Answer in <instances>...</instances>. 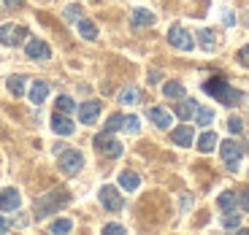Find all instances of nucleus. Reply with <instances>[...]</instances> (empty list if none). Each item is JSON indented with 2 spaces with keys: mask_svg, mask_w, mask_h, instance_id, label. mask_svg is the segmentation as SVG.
Wrapping results in <instances>:
<instances>
[{
  "mask_svg": "<svg viewBox=\"0 0 249 235\" xmlns=\"http://www.w3.org/2000/svg\"><path fill=\"white\" fill-rule=\"evenodd\" d=\"M138 184H141V179H138L133 170H124V173L119 176V186H122V189H127V192H136Z\"/></svg>",
  "mask_w": 249,
  "mask_h": 235,
  "instance_id": "6ab92c4d",
  "label": "nucleus"
},
{
  "mask_svg": "<svg viewBox=\"0 0 249 235\" xmlns=\"http://www.w3.org/2000/svg\"><path fill=\"white\" fill-rule=\"evenodd\" d=\"M25 54L30 57V60H49L52 57V49L46 46V41H38V38H33V41H27V46H25Z\"/></svg>",
  "mask_w": 249,
  "mask_h": 235,
  "instance_id": "1a4fd4ad",
  "label": "nucleus"
},
{
  "mask_svg": "<svg viewBox=\"0 0 249 235\" xmlns=\"http://www.w3.org/2000/svg\"><path fill=\"white\" fill-rule=\"evenodd\" d=\"M46 95H49V84L46 81H33V87H30V100L36 105H41L46 100Z\"/></svg>",
  "mask_w": 249,
  "mask_h": 235,
  "instance_id": "dca6fc26",
  "label": "nucleus"
},
{
  "mask_svg": "<svg viewBox=\"0 0 249 235\" xmlns=\"http://www.w3.org/2000/svg\"><path fill=\"white\" fill-rule=\"evenodd\" d=\"M62 203H68V192H65V189H54V192H49L46 198H41V200L36 203V217H38V219L49 217V214H54V211L60 208Z\"/></svg>",
  "mask_w": 249,
  "mask_h": 235,
  "instance_id": "f03ea898",
  "label": "nucleus"
},
{
  "mask_svg": "<svg viewBox=\"0 0 249 235\" xmlns=\"http://www.w3.org/2000/svg\"><path fill=\"white\" fill-rule=\"evenodd\" d=\"M168 41H171V46H176V49H181V51H193L195 49L193 35H190V33H187L181 25H174L168 30Z\"/></svg>",
  "mask_w": 249,
  "mask_h": 235,
  "instance_id": "423d86ee",
  "label": "nucleus"
},
{
  "mask_svg": "<svg viewBox=\"0 0 249 235\" xmlns=\"http://www.w3.org/2000/svg\"><path fill=\"white\" fill-rule=\"evenodd\" d=\"M73 230V222L71 219H57V222H52V233L62 235V233H71Z\"/></svg>",
  "mask_w": 249,
  "mask_h": 235,
  "instance_id": "c756f323",
  "label": "nucleus"
},
{
  "mask_svg": "<svg viewBox=\"0 0 249 235\" xmlns=\"http://www.w3.org/2000/svg\"><path fill=\"white\" fill-rule=\"evenodd\" d=\"M6 84H8V92H11L14 98H19V95H25V84H27V81L22 79V76H8V81H6Z\"/></svg>",
  "mask_w": 249,
  "mask_h": 235,
  "instance_id": "393cba45",
  "label": "nucleus"
},
{
  "mask_svg": "<svg viewBox=\"0 0 249 235\" xmlns=\"http://www.w3.org/2000/svg\"><path fill=\"white\" fill-rule=\"evenodd\" d=\"M95 146H98L106 157H111V160H117V157L122 154V149H124L122 143L114 138V133H108V130H103L100 135H95Z\"/></svg>",
  "mask_w": 249,
  "mask_h": 235,
  "instance_id": "39448f33",
  "label": "nucleus"
},
{
  "mask_svg": "<svg viewBox=\"0 0 249 235\" xmlns=\"http://www.w3.org/2000/svg\"><path fill=\"white\" fill-rule=\"evenodd\" d=\"M79 17H81V6H68L65 8V22H71V25H73V22H79Z\"/></svg>",
  "mask_w": 249,
  "mask_h": 235,
  "instance_id": "7c9ffc66",
  "label": "nucleus"
},
{
  "mask_svg": "<svg viewBox=\"0 0 249 235\" xmlns=\"http://www.w3.org/2000/svg\"><path fill=\"white\" fill-rule=\"evenodd\" d=\"M6 230H8V222H6L3 217H0V233H6Z\"/></svg>",
  "mask_w": 249,
  "mask_h": 235,
  "instance_id": "58836bf2",
  "label": "nucleus"
},
{
  "mask_svg": "<svg viewBox=\"0 0 249 235\" xmlns=\"http://www.w3.org/2000/svg\"><path fill=\"white\" fill-rule=\"evenodd\" d=\"M19 205H22V195H19L17 189H3L0 192V211H17Z\"/></svg>",
  "mask_w": 249,
  "mask_h": 235,
  "instance_id": "f8f14e48",
  "label": "nucleus"
},
{
  "mask_svg": "<svg viewBox=\"0 0 249 235\" xmlns=\"http://www.w3.org/2000/svg\"><path fill=\"white\" fill-rule=\"evenodd\" d=\"M27 38V30L22 25H3L0 27V41L6 46H19Z\"/></svg>",
  "mask_w": 249,
  "mask_h": 235,
  "instance_id": "6e6552de",
  "label": "nucleus"
},
{
  "mask_svg": "<svg viewBox=\"0 0 249 235\" xmlns=\"http://www.w3.org/2000/svg\"><path fill=\"white\" fill-rule=\"evenodd\" d=\"M238 62H241V65H247V68H249V44L238 49Z\"/></svg>",
  "mask_w": 249,
  "mask_h": 235,
  "instance_id": "72a5a7b5",
  "label": "nucleus"
},
{
  "mask_svg": "<svg viewBox=\"0 0 249 235\" xmlns=\"http://www.w3.org/2000/svg\"><path fill=\"white\" fill-rule=\"evenodd\" d=\"M100 117V103L98 100H87V103H81L79 105V119L81 124H95Z\"/></svg>",
  "mask_w": 249,
  "mask_h": 235,
  "instance_id": "9d476101",
  "label": "nucleus"
},
{
  "mask_svg": "<svg viewBox=\"0 0 249 235\" xmlns=\"http://www.w3.org/2000/svg\"><path fill=\"white\" fill-rule=\"evenodd\" d=\"M195 122H198V127H209V124L214 122V111L206 108V105H198V108H195Z\"/></svg>",
  "mask_w": 249,
  "mask_h": 235,
  "instance_id": "4be33fe9",
  "label": "nucleus"
},
{
  "mask_svg": "<svg viewBox=\"0 0 249 235\" xmlns=\"http://www.w3.org/2000/svg\"><path fill=\"white\" fill-rule=\"evenodd\" d=\"M238 203H241V208L249 214V189H241V195H238Z\"/></svg>",
  "mask_w": 249,
  "mask_h": 235,
  "instance_id": "f704fd0d",
  "label": "nucleus"
},
{
  "mask_svg": "<svg viewBox=\"0 0 249 235\" xmlns=\"http://www.w3.org/2000/svg\"><path fill=\"white\" fill-rule=\"evenodd\" d=\"M84 168V154L76 149H62L60 151V170L65 176H76Z\"/></svg>",
  "mask_w": 249,
  "mask_h": 235,
  "instance_id": "7ed1b4c3",
  "label": "nucleus"
},
{
  "mask_svg": "<svg viewBox=\"0 0 249 235\" xmlns=\"http://www.w3.org/2000/svg\"><path fill=\"white\" fill-rule=\"evenodd\" d=\"M52 130L57 133V135H73V122L68 119V114H62V111H57V114H52Z\"/></svg>",
  "mask_w": 249,
  "mask_h": 235,
  "instance_id": "9b49d317",
  "label": "nucleus"
},
{
  "mask_svg": "<svg viewBox=\"0 0 249 235\" xmlns=\"http://www.w3.org/2000/svg\"><path fill=\"white\" fill-rule=\"evenodd\" d=\"M219 154H222V162L228 165V170L238 173V168H241V157H244V149L238 146L236 141H225L219 146Z\"/></svg>",
  "mask_w": 249,
  "mask_h": 235,
  "instance_id": "20e7f679",
  "label": "nucleus"
},
{
  "mask_svg": "<svg viewBox=\"0 0 249 235\" xmlns=\"http://www.w3.org/2000/svg\"><path fill=\"white\" fill-rule=\"evenodd\" d=\"M222 22H225L228 27H233V25H236V19H233V11H225V14H222Z\"/></svg>",
  "mask_w": 249,
  "mask_h": 235,
  "instance_id": "e433bc0d",
  "label": "nucleus"
},
{
  "mask_svg": "<svg viewBox=\"0 0 249 235\" xmlns=\"http://www.w3.org/2000/svg\"><path fill=\"white\" fill-rule=\"evenodd\" d=\"M73 108H76L73 98H68V95H60V98H57V111H62V114H73Z\"/></svg>",
  "mask_w": 249,
  "mask_h": 235,
  "instance_id": "c85d7f7f",
  "label": "nucleus"
},
{
  "mask_svg": "<svg viewBox=\"0 0 249 235\" xmlns=\"http://www.w3.org/2000/svg\"><path fill=\"white\" fill-rule=\"evenodd\" d=\"M122 130L130 133V135H136V133L141 130V119H138L136 114H130V117H122Z\"/></svg>",
  "mask_w": 249,
  "mask_h": 235,
  "instance_id": "a878e982",
  "label": "nucleus"
},
{
  "mask_svg": "<svg viewBox=\"0 0 249 235\" xmlns=\"http://www.w3.org/2000/svg\"><path fill=\"white\" fill-rule=\"evenodd\" d=\"M149 119L157 124V127H162V130H168L171 122H174V119H171V114L165 111L162 105H152V108H149Z\"/></svg>",
  "mask_w": 249,
  "mask_h": 235,
  "instance_id": "ddd939ff",
  "label": "nucleus"
},
{
  "mask_svg": "<svg viewBox=\"0 0 249 235\" xmlns=\"http://www.w3.org/2000/svg\"><path fill=\"white\" fill-rule=\"evenodd\" d=\"M228 217H222V227L225 230H238L241 227V214H236V211H225Z\"/></svg>",
  "mask_w": 249,
  "mask_h": 235,
  "instance_id": "cd10ccee",
  "label": "nucleus"
},
{
  "mask_svg": "<svg viewBox=\"0 0 249 235\" xmlns=\"http://www.w3.org/2000/svg\"><path fill=\"white\" fill-rule=\"evenodd\" d=\"M244 22H247V25H249V11H247V19H244Z\"/></svg>",
  "mask_w": 249,
  "mask_h": 235,
  "instance_id": "ea45409f",
  "label": "nucleus"
},
{
  "mask_svg": "<svg viewBox=\"0 0 249 235\" xmlns=\"http://www.w3.org/2000/svg\"><path fill=\"white\" fill-rule=\"evenodd\" d=\"M228 130H231L233 135L244 133V119H241V117H231V119H228Z\"/></svg>",
  "mask_w": 249,
  "mask_h": 235,
  "instance_id": "2f4dec72",
  "label": "nucleus"
},
{
  "mask_svg": "<svg viewBox=\"0 0 249 235\" xmlns=\"http://www.w3.org/2000/svg\"><path fill=\"white\" fill-rule=\"evenodd\" d=\"M103 233H117V235H122L124 233V227H122V224H106V227H103Z\"/></svg>",
  "mask_w": 249,
  "mask_h": 235,
  "instance_id": "c9c22d12",
  "label": "nucleus"
},
{
  "mask_svg": "<svg viewBox=\"0 0 249 235\" xmlns=\"http://www.w3.org/2000/svg\"><path fill=\"white\" fill-rule=\"evenodd\" d=\"M247 143H249V141H247ZM247 151H249V149H247Z\"/></svg>",
  "mask_w": 249,
  "mask_h": 235,
  "instance_id": "a19ab883",
  "label": "nucleus"
},
{
  "mask_svg": "<svg viewBox=\"0 0 249 235\" xmlns=\"http://www.w3.org/2000/svg\"><path fill=\"white\" fill-rule=\"evenodd\" d=\"M155 14L152 11H146V8H136L133 11V17H130V22H133V27H152L155 25Z\"/></svg>",
  "mask_w": 249,
  "mask_h": 235,
  "instance_id": "4468645a",
  "label": "nucleus"
},
{
  "mask_svg": "<svg viewBox=\"0 0 249 235\" xmlns=\"http://www.w3.org/2000/svg\"><path fill=\"white\" fill-rule=\"evenodd\" d=\"M98 198H100V203H103V208H108V211H122V205H124L122 195H119L117 186H111V184L100 186Z\"/></svg>",
  "mask_w": 249,
  "mask_h": 235,
  "instance_id": "0eeeda50",
  "label": "nucleus"
},
{
  "mask_svg": "<svg viewBox=\"0 0 249 235\" xmlns=\"http://www.w3.org/2000/svg\"><path fill=\"white\" fill-rule=\"evenodd\" d=\"M138 100H141V92H138L136 87H124V89H119V103H122V105H136Z\"/></svg>",
  "mask_w": 249,
  "mask_h": 235,
  "instance_id": "aec40b11",
  "label": "nucleus"
},
{
  "mask_svg": "<svg viewBox=\"0 0 249 235\" xmlns=\"http://www.w3.org/2000/svg\"><path fill=\"white\" fill-rule=\"evenodd\" d=\"M236 203H238V198L233 195V192H222V195L217 198V205L222 211H233V208H236Z\"/></svg>",
  "mask_w": 249,
  "mask_h": 235,
  "instance_id": "bb28decb",
  "label": "nucleus"
},
{
  "mask_svg": "<svg viewBox=\"0 0 249 235\" xmlns=\"http://www.w3.org/2000/svg\"><path fill=\"white\" fill-rule=\"evenodd\" d=\"M106 130H108V133H117V130H122V117H119V114H114V117H108V122H106Z\"/></svg>",
  "mask_w": 249,
  "mask_h": 235,
  "instance_id": "473e14b6",
  "label": "nucleus"
},
{
  "mask_svg": "<svg viewBox=\"0 0 249 235\" xmlns=\"http://www.w3.org/2000/svg\"><path fill=\"white\" fill-rule=\"evenodd\" d=\"M198 44L203 46L206 51H214V49H217V33H214V30H206V27H203V30L198 33Z\"/></svg>",
  "mask_w": 249,
  "mask_h": 235,
  "instance_id": "f3484780",
  "label": "nucleus"
},
{
  "mask_svg": "<svg viewBox=\"0 0 249 235\" xmlns=\"http://www.w3.org/2000/svg\"><path fill=\"white\" fill-rule=\"evenodd\" d=\"M6 6L8 8H19V6H22V0H6Z\"/></svg>",
  "mask_w": 249,
  "mask_h": 235,
  "instance_id": "4c0bfd02",
  "label": "nucleus"
},
{
  "mask_svg": "<svg viewBox=\"0 0 249 235\" xmlns=\"http://www.w3.org/2000/svg\"><path fill=\"white\" fill-rule=\"evenodd\" d=\"M76 25H79V35L81 38H87V41H95V38H98V27H95L89 19H79Z\"/></svg>",
  "mask_w": 249,
  "mask_h": 235,
  "instance_id": "412c9836",
  "label": "nucleus"
},
{
  "mask_svg": "<svg viewBox=\"0 0 249 235\" xmlns=\"http://www.w3.org/2000/svg\"><path fill=\"white\" fill-rule=\"evenodd\" d=\"M195 108H198V103L195 100H181L179 105H176L174 111H176V117L184 122V119H190V117H195Z\"/></svg>",
  "mask_w": 249,
  "mask_h": 235,
  "instance_id": "a211bd4d",
  "label": "nucleus"
},
{
  "mask_svg": "<svg viewBox=\"0 0 249 235\" xmlns=\"http://www.w3.org/2000/svg\"><path fill=\"white\" fill-rule=\"evenodd\" d=\"M162 95H165V98H174V100L184 98V84H179V81H168V84H162Z\"/></svg>",
  "mask_w": 249,
  "mask_h": 235,
  "instance_id": "b1692460",
  "label": "nucleus"
},
{
  "mask_svg": "<svg viewBox=\"0 0 249 235\" xmlns=\"http://www.w3.org/2000/svg\"><path fill=\"white\" fill-rule=\"evenodd\" d=\"M203 92L212 95V98H217L222 105H238L244 100V92L233 89L222 76H212V79H206L203 81Z\"/></svg>",
  "mask_w": 249,
  "mask_h": 235,
  "instance_id": "f257e3e1",
  "label": "nucleus"
},
{
  "mask_svg": "<svg viewBox=\"0 0 249 235\" xmlns=\"http://www.w3.org/2000/svg\"><path fill=\"white\" fill-rule=\"evenodd\" d=\"M214 149H217V135H214V133H203V135L198 138V151L209 154V151H214Z\"/></svg>",
  "mask_w": 249,
  "mask_h": 235,
  "instance_id": "5701e85b",
  "label": "nucleus"
},
{
  "mask_svg": "<svg viewBox=\"0 0 249 235\" xmlns=\"http://www.w3.org/2000/svg\"><path fill=\"white\" fill-rule=\"evenodd\" d=\"M171 138H174L176 146L187 149L190 143H193V127H184V124H181V127H176V130L171 133Z\"/></svg>",
  "mask_w": 249,
  "mask_h": 235,
  "instance_id": "2eb2a0df",
  "label": "nucleus"
}]
</instances>
